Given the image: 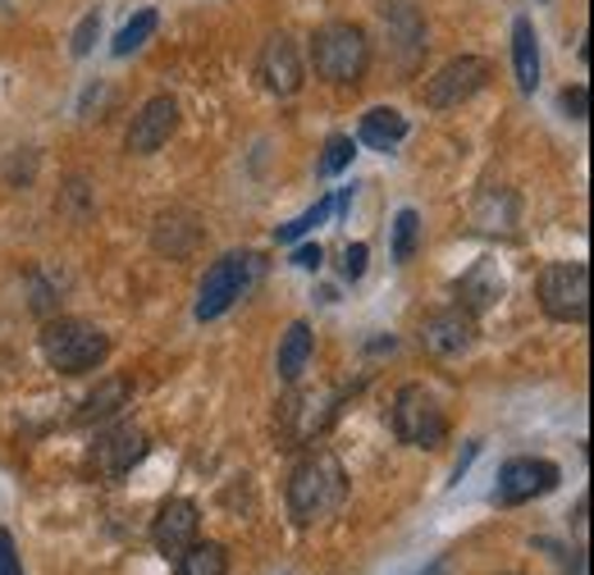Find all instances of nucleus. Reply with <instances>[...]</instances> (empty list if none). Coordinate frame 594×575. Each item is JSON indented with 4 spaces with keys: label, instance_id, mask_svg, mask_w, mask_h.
I'll use <instances>...</instances> for the list:
<instances>
[{
    "label": "nucleus",
    "instance_id": "obj_1",
    "mask_svg": "<svg viewBox=\"0 0 594 575\" xmlns=\"http://www.w3.org/2000/svg\"><path fill=\"white\" fill-rule=\"evenodd\" d=\"M344 497H348V471L334 452L311 448L303 462L293 466V475H288V516L297 525H316V521L334 516L344 507Z\"/></svg>",
    "mask_w": 594,
    "mask_h": 575
},
{
    "label": "nucleus",
    "instance_id": "obj_2",
    "mask_svg": "<svg viewBox=\"0 0 594 575\" xmlns=\"http://www.w3.org/2000/svg\"><path fill=\"white\" fill-rule=\"evenodd\" d=\"M42 357L60 374H92L110 357V338L88 320L60 316L42 329Z\"/></svg>",
    "mask_w": 594,
    "mask_h": 575
},
{
    "label": "nucleus",
    "instance_id": "obj_3",
    "mask_svg": "<svg viewBox=\"0 0 594 575\" xmlns=\"http://www.w3.org/2000/svg\"><path fill=\"white\" fill-rule=\"evenodd\" d=\"M311 64L320 79L339 83V88H357L361 73L370 64V42L357 23H325L311 37Z\"/></svg>",
    "mask_w": 594,
    "mask_h": 575
},
{
    "label": "nucleus",
    "instance_id": "obj_4",
    "mask_svg": "<svg viewBox=\"0 0 594 575\" xmlns=\"http://www.w3.org/2000/svg\"><path fill=\"white\" fill-rule=\"evenodd\" d=\"M389 425H393L398 443H407V448H439L443 434H449V415H443L439 398L426 383H402L389 407Z\"/></svg>",
    "mask_w": 594,
    "mask_h": 575
},
{
    "label": "nucleus",
    "instance_id": "obj_5",
    "mask_svg": "<svg viewBox=\"0 0 594 575\" xmlns=\"http://www.w3.org/2000/svg\"><path fill=\"white\" fill-rule=\"evenodd\" d=\"M540 306L549 320L559 325H585L590 316V270L581 260H559V265H544L540 275Z\"/></svg>",
    "mask_w": 594,
    "mask_h": 575
},
{
    "label": "nucleus",
    "instance_id": "obj_6",
    "mask_svg": "<svg viewBox=\"0 0 594 575\" xmlns=\"http://www.w3.org/2000/svg\"><path fill=\"white\" fill-rule=\"evenodd\" d=\"M252 279H256V256L252 251L219 256L211 270H206L202 288H197V320H219L252 288Z\"/></svg>",
    "mask_w": 594,
    "mask_h": 575
},
{
    "label": "nucleus",
    "instance_id": "obj_7",
    "mask_svg": "<svg viewBox=\"0 0 594 575\" xmlns=\"http://www.w3.org/2000/svg\"><path fill=\"white\" fill-rule=\"evenodd\" d=\"M490 83V60H480V55H458L443 64L434 79H426L421 88V101L430 110H458L462 101H471L480 88Z\"/></svg>",
    "mask_w": 594,
    "mask_h": 575
},
{
    "label": "nucleus",
    "instance_id": "obj_8",
    "mask_svg": "<svg viewBox=\"0 0 594 575\" xmlns=\"http://www.w3.org/2000/svg\"><path fill=\"white\" fill-rule=\"evenodd\" d=\"M563 480V471L544 462V456H512V462L499 471V484H494V507H522L531 497H544L553 493Z\"/></svg>",
    "mask_w": 594,
    "mask_h": 575
},
{
    "label": "nucleus",
    "instance_id": "obj_9",
    "mask_svg": "<svg viewBox=\"0 0 594 575\" xmlns=\"http://www.w3.org/2000/svg\"><path fill=\"white\" fill-rule=\"evenodd\" d=\"M334 402H339V398L316 393V389L293 393L288 402H279V430H284L288 448H303V443L320 439L329 430V420L339 415V407H334Z\"/></svg>",
    "mask_w": 594,
    "mask_h": 575
},
{
    "label": "nucleus",
    "instance_id": "obj_10",
    "mask_svg": "<svg viewBox=\"0 0 594 575\" xmlns=\"http://www.w3.org/2000/svg\"><path fill=\"white\" fill-rule=\"evenodd\" d=\"M471 342H475V316L467 306H443V311L421 320V348L439 361L471 352Z\"/></svg>",
    "mask_w": 594,
    "mask_h": 575
},
{
    "label": "nucleus",
    "instance_id": "obj_11",
    "mask_svg": "<svg viewBox=\"0 0 594 575\" xmlns=\"http://www.w3.org/2000/svg\"><path fill=\"white\" fill-rule=\"evenodd\" d=\"M174 129H178V101L174 96H152L142 105V114H133L124 146L133 151V156H156V151L174 137Z\"/></svg>",
    "mask_w": 594,
    "mask_h": 575
},
{
    "label": "nucleus",
    "instance_id": "obj_12",
    "mask_svg": "<svg viewBox=\"0 0 594 575\" xmlns=\"http://www.w3.org/2000/svg\"><path fill=\"white\" fill-rule=\"evenodd\" d=\"M197 530H202V512H197L193 497H170V503L156 512L152 544H156L165 557H178L188 544H197Z\"/></svg>",
    "mask_w": 594,
    "mask_h": 575
},
{
    "label": "nucleus",
    "instance_id": "obj_13",
    "mask_svg": "<svg viewBox=\"0 0 594 575\" xmlns=\"http://www.w3.org/2000/svg\"><path fill=\"white\" fill-rule=\"evenodd\" d=\"M256 73H262V83H266L275 96H293L297 88H303V55H297V47H293L288 32L266 37L262 60H256Z\"/></svg>",
    "mask_w": 594,
    "mask_h": 575
},
{
    "label": "nucleus",
    "instance_id": "obj_14",
    "mask_svg": "<svg viewBox=\"0 0 594 575\" xmlns=\"http://www.w3.org/2000/svg\"><path fill=\"white\" fill-rule=\"evenodd\" d=\"M142 456H146V434L133 430V425H115L110 434L96 439L92 466H96L101 475H110V480H120V475H129V471L142 462Z\"/></svg>",
    "mask_w": 594,
    "mask_h": 575
},
{
    "label": "nucleus",
    "instance_id": "obj_15",
    "mask_svg": "<svg viewBox=\"0 0 594 575\" xmlns=\"http://www.w3.org/2000/svg\"><path fill=\"white\" fill-rule=\"evenodd\" d=\"M499 297H503L499 265H494V260H475V270L462 275V284H458V306H467L471 316H480V311H490Z\"/></svg>",
    "mask_w": 594,
    "mask_h": 575
},
{
    "label": "nucleus",
    "instance_id": "obj_16",
    "mask_svg": "<svg viewBox=\"0 0 594 575\" xmlns=\"http://www.w3.org/2000/svg\"><path fill=\"white\" fill-rule=\"evenodd\" d=\"M512 69H516V88L531 96L540 88V42H535V23L526 14L512 23Z\"/></svg>",
    "mask_w": 594,
    "mask_h": 575
},
{
    "label": "nucleus",
    "instance_id": "obj_17",
    "mask_svg": "<svg viewBox=\"0 0 594 575\" xmlns=\"http://www.w3.org/2000/svg\"><path fill=\"white\" fill-rule=\"evenodd\" d=\"M311 352H316V338H311V325L307 320H293L288 333L279 338V379L284 383H297L311 366Z\"/></svg>",
    "mask_w": 594,
    "mask_h": 575
},
{
    "label": "nucleus",
    "instance_id": "obj_18",
    "mask_svg": "<svg viewBox=\"0 0 594 575\" xmlns=\"http://www.w3.org/2000/svg\"><path fill=\"white\" fill-rule=\"evenodd\" d=\"M357 137L370 146V151H393L402 137H407V120L393 110V105H376V110H366L361 114V129Z\"/></svg>",
    "mask_w": 594,
    "mask_h": 575
},
{
    "label": "nucleus",
    "instance_id": "obj_19",
    "mask_svg": "<svg viewBox=\"0 0 594 575\" xmlns=\"http://www.w3.org/2000/svg\"><path fill=\"white\" fill-rule=\"evenodd\" d=\"M174 575H229V553L225 544H188L174 557Z\"/></svg>",
    "mask_w": 594,
    "mask_h": 575
},
{
    "label": "nucleus",
    "instance_id": "obj_20",
    "mask_svg": "<svg viewBox=\"0 0 594 575\" xmlns=\"http://www.w3.org/2000/svg\"><path fill=\"white\" fill-rule=\"evenodd\" d=\"M417 247H421V215L407 206V211L393 215V260L407 265V260L417 256Z\"/></svg>",
    "mask_w": 594,
    "mask_h": 575
},
{
    "label": "nucleus",
    "instance_id": "obj_21",
    "mask_svg": "<svg viewBox=\"0 0 594 575\" xmlns=\"http://www.w3.org/2000/svg\"><path fill=\"white\" fill-rule=\"evenodd\" d=\"M156 28H161V14H156V10H137V14L120 28V37H115V47H110V51H115V55H133Z\"/></svg>",
    "mask_w": 594,
    "mask_h": 575
},
{
    "label": "nucleus",
    "instance_id": "obj_22",
    "mask_svg": "<svg viewBox=\"0 0 594 575\" xmlns=\"http://www.w3.org/2000/svg\"><path fill=\"white\" fill-rule=\"evenodd\" d=\"M124 398H129V383H124V379H110L105 389H96V393L88 398L83 420H105L110 411H120V407H124Z\"/></svg>",
    "mask_w": 594,
    "mask_h": 575
},
{
    "label": "nucleus",
    "instance_id": "obj_23",
    "mask_svg": "<svg viewBox=\"0 0 594 575\" xmlns=\"http://www.w3.org/2000/svg\"><path fill=\"white\" fill-rule=\"evenodd\" d=\"M352 156H357V146H352V137H348V133H334V137L325 142V156H320V174H325V178H334V174H344V170L352 165Z\"/></svg>",
    "mask_w": 594,
    "mask_h": 575
},
{
    "label": "nucleus",
    "instance_id": "obj_24",
    "mask_svg": "<svg viewBox=\"0 0 594 575\" xmlns=\"http://www.w3.org/2000/svg\"><path fill=\"white\" fill-rule=\"evenodd\" d=\"M329 211H334V202H320L316 211H307V215H297L293 224H284V228H279L275 238H279V243H297V238H303V234H311L316 224H325V215H329Z\"/></svg>",
    "mask_w": 594,
    "mask_h": 575
},
{
    "label": "nucleus",
    "instance_id": "obj_25",
    "mask_svg": "<svg viewBox=\"0 0 594 575\" xmlns=\"http://www.w3.org/2000/svg\"><path fill=\"white\" fill-rule=\"evenodd\" d=\"M96 32H101V19H96V14H88V19L79 23V32H73V55H88V51H92V42H96Z\"/></svg>",
    "mask_w": 594,
    "mask_h": 575
},
{
    "label": "nucleus",
    "instance_id": "obj_26",
    "mask_svg": "<svg viewBox=\"0 0 594 575\" xmlns=\"http://www.w3.org/2000/svg\"><path fill=\"white\" fill-rule=\"evenodd\" d=\"M366 243H352L348 251H344V279H361L366 275Z\"/></svg>",
    "mask_w": 594,
    "mask_h": 575
},
{
    "label": "nucleus",
    "instance_id": "obj_27",
    "mask_svg": "<svg viewBox=\"0 0 594 575\" xmlns=\"http://www.w3.org/2000/svg\"><path fill=\"white\" fill-rule=\"evenodd\" d=\"M563 110H567V120H585V114H590V92L585 88H567L563 92Z\"/></svg>",
    "mask_w": 594,
    "mask_h": 575
},
{
    "label": "nucleus",
    "instance_id": "obj_28",
    "mask_svg": "<svg viewBox=\"0 0 594 575\" xmlns=\"http://www.w3.org/2000/svg\"><path fill=\"white\" fill-rule=\"evenodd\" d=\"M0 575H23L19 553H14V540H10L6 530H0Z\"/></svg>",
    "mask_w": 594,
    "mask_h": 575
},
{
    "label": "nucleus",
    "instance_id": "obj_29",
    "mask_svg": "<svg viewBox=\"0 0 594 575\" xmlns=\"http://www.w3.org/2000/svg\"><path fill=\"white\" fill-rule=\"evenodd\" d=\"M320 260H325L320 243H311V247H297V256H293V265H303V270H320Z\"/></svg>",
    "mask_w": 594,
    "mask_h": 575
},
{
    "label": "nucleus",
    "instance_id": "obj_30",
    "mask_svg": "<svg viewBox=\"0 0 594 575\" xmlns=\"http://www.w3.org/2000/svg\"><path fill=\"white\" fill-rule=\"evenodd\" d=\"M475 452H480V443H467V452H462V462L453 466V480H462V471L471 466V456H475Z\"/></svg>",
    "mask_w": 594,
    "mask_h": 575
}]
</instances>
